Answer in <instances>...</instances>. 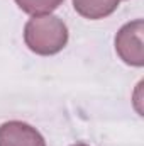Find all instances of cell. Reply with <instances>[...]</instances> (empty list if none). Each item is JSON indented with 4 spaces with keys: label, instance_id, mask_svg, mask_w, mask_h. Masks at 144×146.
<instances>
[{
    "label": "cell",
    "instance_id": "4",
    "mask_svg": "<svg viewBox=\"0 0 144 146\" xmlns=\"http://www.w3.org/2000/svg\"><path fill=\"white\" fill-rule=\"evenodd\" d=\"M122 0H73L75 10L90 21H98L112 15Z\"/></svg>",
    "mask_w": 144,
    "mask_h": 146
},
{
    "label": "cell",
    "instance_id": "2",
    "mask_svg": "<svg viewBox=\"0 0 144 146\" xmlns=\"http://www.w3.org/2000/svg\"><path fill=\"white\" fill-rule=\"evenodd\" d=\"M143 34V19H136V21L124 24L115 36V51H117L119 58L129 66H136V68L144 66Z\"/></svg>",
    "mask_w": 144,
    "mask_h": 146
},
{
    "label": "cell",
    "instance_id": "6",
    "mask_svg": "<svg viewBox=\"0 0 144 146\" xmlns=\"http://www.w3.org/2000/svg\"><path fill=\"white\" fill-rule=\"evenodd\" d=\"M71 146H90V145H87V143H76V145H71Z\"/></svg>",
    "mask_w": 144,
    "mask_h": 146
},
{
    "label": "cell",
    "instance_id": "1",
    "mask_svg": "<svg viewBox=\"0 0 144 146\" xmlns=\"http://www.w3.org/2000/svg\"><path fill=\"white\" fill-rule=\"evenodd\" d=\"M66 24L53 14L34 15L24 26L26 46L39 56H53L68 44Z\"/></svg>",
    "mask_w": 144,
    "mask_h": 146
},
{
    "label": "cell",
    "instance_id": "3",
    "mask_svg": "<svg viewBox=\"0 0 144 146\" xmlns=\"http://www.w3.org/2000/svg\"><path fill=\"white\" fill-rule=\"evenodd\" d=\"M0 146H46V141L31 124L7 121L0 126Z\"/></svg>",
    "mask_w": 144,
    "mask_h": 146
},
{
    "label": "cell",
    "instance_id": "5",
    "mask_svg": "<svg viewBox=\"0 0 144 146\" xmlns=\"http://www.w3.org/2000/svg\"><path fill=\"white\" fill-rule=\"evenodd\" d=\"M65 0H15L19 9L29 15H44L56 10Z\"/></svg>",
    "mask_w": 144,
    "mask_h": 146
}]
</instances>
